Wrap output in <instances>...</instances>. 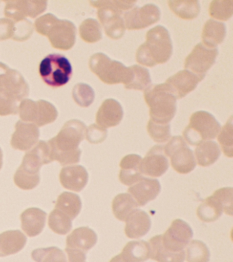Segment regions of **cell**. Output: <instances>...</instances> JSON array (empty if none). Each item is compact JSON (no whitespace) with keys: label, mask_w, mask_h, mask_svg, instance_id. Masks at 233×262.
<instances>
[{"label":"cell","mask_w":233,"mask_h":262,"mask_svg":"<svg viewBox=\"0 0 233 262\" xmlns=\"http://www.w3.org/2000/svg\"><path fill=\"white\" fill-rule=\"evenodd\" d=\"M87 126L78 120L68 121L56 137L48 141L51 159L62 166L73 165L80 161L81 150L79 145L84 139Z\"/></svg>","instance_id":"cell-1"},{"label":"cell","mask_w":233,"mask_h":262,"mask_svg":"<svg viewBox=\"0 0 233 262\" xmlns=\"http://www.w3.org/2000/svg\"><path fill=\"white\" fill-rule=\"evenodd\" d=\"M29 85L23 75L0 62V116L18 114L20 102L29 95Z\"/></svg>","instance_id":"cell-2"},{"label":"cell","mask_w":233,"mask_h":262,"mask_svg":"<svg viewBox=\"0 0 233 262\" xmlns=\"http://www.w3.org/2000/svg\"><path fill=\"white\" fill-rule=\"evenodd\" d=\"M173 49L168 31L163 26H155L147 32L146 41L138 47L136 61L149 67L162 64L171 58Z\"/></svg>","instance_id":"cell-3"},{"label":"cell","mask_w":233,"mask_h":262,"mask_svg":"<svg viewBox=\"0 0 233 262\" xmlns=\"http://www.w3.org/2000/svg\"><path fill=\"white\" fill-rule=\"evenodd\" d=\"M48 141H39L26 153L14 175V182L22 190L34 189L40 183V169L52 163Z\"/></svg>","instance_id":"cell-4"},{"label":"cell","mask_w":233,"mask_h":262,"mask_svg":"<svg viewBox=\"0 0 233 262\" xmlns=\"http://www.w3.org/2000/svg\"><path fill=\"white\" fill-rule=\"evenodd\" d=\"M34 26L38 34L48 37L54 48L67 51L74 46L77 30L70 20L58 19L49 13L37 18Z\"/></svg>","instance_id":"cell-5"},{"label":"cell","mask_w":233,"mask_h":262,"mask_svg":"<svg viewBox=\"0 0 233 262\" xmlns=\"http://www.w3.org/2000/svg\"><path fill=\"white\" fill-rule=\"evenodd\" d=\"M149 107L150 120L158 124H169L177 112V98L166 84L151 85L144 91Z\"/></svg>","instance_id":"cell-6"},{"label":"cell","mask_w":233,"mask_h":262,"mask_svg":"<svg viewBox=\"0 0 233 262\" xmlns=\"http://www.w3.org/2000/svg\"><path fill=\"white\" fill-rule=\"evenodd\" d=\"M93 7L98 8V18L105 30V34L114 40L121 38L126 28L123 14L132 8L131 1H91Z\"/></svg>","instance_id":"cell-7"},{"label":"cell","mask_w":233,"mask_h":262,"mask_svg":"<svg viewBox=\"0 0 233 262\" xmlns=\"http://www.w3.org/2000/svg\"><path fill=\"white\" fill-rule=\"evenodd\" d=\"M220 129V123L212 114L198 111L190 117L189 124L183 130V135L189 145H198L216 138Z\"/></svg>","instance_id":"cell-8"},{"label":"cell","mask_w":233,"mask_h":262,"mask_svg":"<svg viewBox=\"0 0 233 262\" xmlns=\"http://www.w3.org/2000/svg\"><path fill=\"white\" fill-rule=\"evenodd\" d=\"M89 68L100 80L108 85L122 83L125 85L131 76L130 67L112 60L102 53H95L89 59Z\"/></svg>","instance_id":"cell-9"},{"label":"cell","mask_w":233,"mask_h":262,"mask_svg":"<svg viewBox=\"0 0 233 262\" xmlns=\"http://www.w3.org/2000/svg\"><path fill=\"white\" fill-rule=\"evenodd\" d=\"M38 71L45 83L51 87L59 88L70 81L73 68L65 55L54 53L43 59Z\"/></svg>","instance_id":"cell-10"},{"label":"cell","mask_w":233,"mask_h":262,"mask_svg":"<svg viewBox=\"0 0 233 262\" xmlns=\"http://www.w3.org/2000/svg\"><path fill=\"white\" fill-rule=\"evenodd\" d=\"M18 114L22 121L32 123L37 127L55 122L58 116L56 108L50 102L44 100L34 101L28 98L20 102Z\"/></svg>","instance_id":"cell-11"},{"label":"cell","mask_w":233,"mask_h":262,"mask_svg":"<svg viewBox=\"0 0 233 262\" xmlns=\"http://www.w3.org/2000/svg\"><path fill=\"white\" fill-rule=\"evenodd\" d=\"M164 151L167 157L171 159L172 167L177 173L187 174L195 169V157L183 137H172L165 145Z\"/></svg>","instance_id":"cell-12"},{"label":"cell","mask_w":233,"mask_h":262,"mask_svg":"<svg viewBox=\"0 0 233 262\" xmlns=\"http://www.w3.org/2000/svg\"><path fill=\"white\" fill-rule=\"evenodd\" d=\"M192 237L193 231L189 224L177 219L172 222L169 228L161 235V242L163 247L169 251L179 253L184 251Z\"/></svg>","instance_id":"cell-13"},{"label":"cell","mask_w":233,"mask_h":262,"mask_svg":"<svg viewBox=\"0 0 233 262\" xmlns=\"http://www.w3.org/2000/svg\"><path fill=\"white\" fill-rule=\"evenodd\" d=\"M218 55L216 48H209L202 42L196 45L185 58L184 67L198 75H205L216 62Z\"/></svg>","instance_id":"cell-14"},{"label":"cell","mask_w":233,"mask_h":262,"mask_svg":"<svg viewBox=\"0 0 233 262\" xmlns=\"http://www.w3.org/2000/svg\"><path fill=\"white\" fill-rule=\"evenodd\" d=\"M160 18V10L153 4H146L140 8L136 6L123 14L124 25L129 30L146 28L158 22Z\"/></svg>","instance_id":"cell-15"},{"label":"cell","mask_w":233,"mask_h":262,"mask_svg":"<svg viewBox=\"0 0 233 262\" xmlns=\"http://www.w3.org/2000/svg\"><path fill=\"white\" fill-rule=\"evenodd\" d=\"M48 2L40 0H17L6 3L5 14L15 22L21 21L29 16L36 18L46 10Z\"/></svg>","instance_id":"cell-16"},{"label":"cell","mask_w":233,"mask_h":262,"mask_svg":"<svg viewBox=\"0 0 233 262\" xmlns=\"http://www.w3.org/2000/svg\"><path fill=\"white\" fill-rule=\"evenodd\" d=\"M204 77L205 75H198L187 70H183L171 76L165 83L177 99H181L194 91Z\"/></svg>","instance_id":"cell-17"},{"label":"cell","mask_w":233,"mask_h":262,"mask_svg":"<svg viewBox=\"0 0 233 262\" xmlns=\"http://www.w3.org/2000/svg\"><path fill=\"white\" fill-rule=\"evenodd\" d=\"M169 168V162L164 151V146L155 145L142 160L141 169L143 174L150 177H160Z\"/></svg>","instance_id":"cell-18"},{"label":"cell","mask_w":233,"mask_h":262,"mask_svg":"<svg viewBox=\"0 0 233 262\" xmlns=\"http://www.w3.org/2000/svg\"><path fill=\"white\" fill-rule=\"evenodd\" d=\"M39 136L40 131L35 124L19 120L15 124V130L12 135L11 145L18 150H30L38 143Z\"/></svg>","instance_id":"cell-19"},{"label":"cell","mask_w":233,"mask_h":262,"mask_svg":"<svg viewBox=\"0 0 233 262\" xmlns=\"http://www.w3.org/2000/svg\"><path fill=\"white\" fill-rule=\"evenodd\" d=\"M160 192L159 180L144 177L128 189L129 193L136 200L138 206H144L151 201L154 200Z\"/></svg>","instance_id":"cell-20"},{"label":"cell","mask_w":233,"mask_h":262,"mask_svg":"<svg viewBox=\"0 0 233 262\" xmlns=\"http://www.w3.org/2000/svg\"><path fill=\"white\" fill-rule=\"evenodd\" d=\"M121 104L113 98L104 100L96 114V122L103 128L118 126L123 118Z\"/></svg>","instance_id":"cell-21"},{"label":"cell","mask_w":233,"mask_h":262,"mask_svg":"<svg viewBox=\"0 0 233 262\" xmlns=\"http://www.w3.org/2000/svg\"><path fill=\"white\" fill-rule=\"evenodd\" d=\"M59 179L60 184L66 189L80 192L87 186L89 173L83 166H67L61 169Z\"/></svg>","instance_id":"cell-22"},{"label":"cell","mask_w":233,"mask_h":262,"mask_svg":"<svg viewBox=\"0 0 233 262\" xmlns=\"http://www.w3.org/2000/svg\"><path fill=\"white\" fill-rule=\"evenodd\" d=\"M142 160L140 155L135 154L122 158L120 163L119 173V180L122 184L131 186L144 178L141 169Z\"/></svg>","instance_id":"cell-23"},{"label":"cell","mask_w":233,"mask_h":262,"mask_svg":"<svg viewBox=\"0 0 233 262\" xmlns=\"http://www.w3.org/2000/svg\"><path fill=\"white\" fill-rule=\"evenodd\" d=\"M47 213L41 209L30 208L22 213V228L29 237L39 235L46 226Z\"/></svg>","instance_id":"cell-24"},{"label":"cell","mask_w":233,"mask_h":262,"mask_svg":"<svg viewBox=\"0 0 233 262\" xmlns=\"http://www.w3.org/2000/svg\"><path fill=\"white\" fill-rule=\"evenodd\" d=\"M66 241L67 249L87 253L97 243V235L89 227H81L74 229Z\"/></svg>","instance_id":"cell-25"},{"label":"cell","mask_w":233,"mask_h":262,"mask_svg":"<svg viewBox=\"0 0 233 262\" xmlns=\"http://www.w3.org/2000/svg\"><path fill=\"white\" fill-rule=\"evenodd\" d=\"M124 232L129 238H140L150 230L151 221L146 212L136 209L125 221Z\"/></svg>","instance_id":"cell-26"},{"label":"cell","mask_w":233,"mask_h":262,"mask_svg":"<svg viewBox=\"0 0 233 262\" xmlns=\"http://www.w3.org/2000/svg\"><path fill=\"white\" fill-rule=\"evenodd\" d=\"M150 258L157 262H183L185 259V252L179 253L169 251L163 247L161 235H155L149 239Z\"/></svg>","instance_id":"cell-27"},{"label":"cell","mask_w":233,"mask_h":262,"mask_svg":"<svg viewBox=\"0 0 233 262\" xmlns=\"http://www.w3.org/2000/svg\"><path fill=\"white\" fill-rule=\"evenodd\" d=\"M27 237L19 230H9L0 233V256H7L21 251Z\"/></svg>","instance_id":"cell-28"},{"label":"cell","mask_w":233,"mask_h":262,"mask_svg":"<svg viewBox=\"0 0 233 262\" xmlns=\"http://www.w3.org/2000/svg\"><path fill=\"white\" fill-rule=\"evenodd\" d=\"M226 34L224 23L208 19L204 25L202 32V43L209 48H216L224 41Z\"/></svg>","instance_id":"cell-29"},{"label":"cell","mask_w":233,"mask_h":262,"mask_svg":"<svg viewBox=\"0 0 233 262\" xmlns=\"http://www.w3.org/2000/svg\"><path fill=\"white\" fill-rule=\"evenodd\" d=\"M119 255L124 262H144L150 258V247L144 241H131Z\"/></svg>","instance_id":"cell-30"},{"label":"cell","mask_w":233,"mask_h":262,"mask_svg":"<svg viewBox=\"0 0 233 262\" xmlns=\"http://www.w3.org/2000/svg\"><path fill=\"white\" fill-rule=\"evenodd\" d=\"M221 155L218 143L213 141H203L195 149L197 163L201 167H208L214 165Z\"/></svg>","instance_id":"cell-31"},{"label":"cell","mask_w":233,"mask_h":262,"mask_svg":"<svg viewBox=\"0 0 233 262\" xmlns=\"http://www.w3.org/2000/svg\"><path fill=\"white\" fill-rule=\"evenodd\" d=\"M81 206L82 204L78 194L63 192L58 196L55 209L61 211L73 221L80 213Z\"/></svg>","instance_id":"cell-32"},{"label":"cell","mask_w":233,"mask_h":262,"mask_svg":"<svg viewBox=\"0 0 233 262\" xmlns=\"http://www.w3.org/2000/svg\"><path fill=\"white\" fill-rule=\"evenodd\" d=\"M138 207L136 200L130 193L118 194L112 201V208L114 216L121 221H125Z\"/></svg>","instance_id":"cell-33"},{"label":"cell","mask_w":233,"mask_h":262,"mask_svg":"<svg viewBox=\"0 0 233 262\" xmlns=\"http://www.w3.org/2000/svg\"><path fill=\"white\" fill-rule=\"evenodd\" d=\"M224 212L220 202L214 195L208 196L198 206L197 216L200 220L205 223L214 222L218 220Z\"/></svg>","instance_id":"cell-34"},{"label":"cell","mask_w":233,"mask_h":262,"mask_svg":"<svg viewBox=\"0 0 233 262\" xmlns=\"http://www.w3.org/2000/svg\"><path fill=\"white\" fill-rule=\"evenodd\" d=\"M167 4L172 11L183 19H194L197 17L200 12L199 2L196 0H171Z\"/></svg>","instance_id":"cell-35"},{"label":"cell","mask_w":233,"mask_h":262,"mask_svg":"<svg viewBox=\"0 0 233 262\" xmlns=\"http://www.w3.org/2000/svg\"><path fill=\"white\" fill-rule=\"evenodd\" d=\"M131 76L124 88L128 90L144 91L151 85V78L149 70L141 66L134 65L130 67Z\"/></svg>","instance_id":"cell-36"},{"label":"cell","mask_w":233,"mask_h":262,"mask_svg":"<svg viewBox=\"0 0 233 262\" xmlns=\"http://www.w3.org/2000/svg\"><path fill=\"white\" fill-rule=\"evenodd\" d=\"M49 227L59 235H66L72 229V220L61 211L54 209L48 219Z\"/></svg>","instance_id":"cell-37"},{"label":"cell","mask_w":233,"mask_h":262,"mask_svg":"<svg viewBox=\"0 0 233 262\" xmlns=\"http://www.w3.org/2000/svg\"><path fill=\"white\" fill-rule=\"evenodd\" d=\"M79 35L83 41L95 43L102 38L101 25L94 18H87L81 23L79 28Z\"/></svg>","instance_id":"cell-38"},{"label":"cell","mask_w":233,"mask_h":262,"mask_svg":"<svg viewBox=\"0 0 233 262\" xmlns=\"http://www.w3.org/2000/svg\"><path fill=\"white\" fill-rule=\"evenodd\" d=\"M186 259L187 262L209 261L210 252L207 246L201 241H192L187 246Z\"/></svg>","instance_id":"cell-39"},{"label":"cell","mask_w":233,"mask_h":262,"mask_svg":"<svg viewBox=\"0 0 233 262\" xmlns=\"http://www.w3.org/2000/svg\"><path fill=\"white\" fill-rule=\"evenodd\" d=\"M209 15L217 20L226 21L230 19L233 14L232 0H214L208 8Z\"/></svg>","instance_id":"cell-40"},{"label":"cell","mask_w":233,"mask_h":262,"mask_svg":"<svg viewBox=\"0 0 233 262\" xmlns=\"http://www.w3.org/2000/svg\"><path fill=\"white\" fill-rule=\"evenodd\" d=\"M73 99L81 107H89L95 100V94L93 88L87 83H79L73 88Z\"/></svg>","instance_id":"cell-41"},{"label":"cell","mask_w":233,"mask_h":262,"mask_svg":"<svg viewBox=\"0 0 233 262\" xmlns=\"http://www.w3.org/2000/svg\"><path fill=\"white\" fill-rule=\"evenodd\" d=\"M218 140L224 155L228 158L233 157L232 116H230L226 124L220 129Z\"/></svg>","instance_id":"cell-42"},{"label":"cell","mask_w":233,"mask_h":262,"mask_svg":"<svg viewBox=\"0 0 233 262\" xmlns=\"http://www.w3.org/2000/svg\"><path fill=\"white\" fill-rule=\"evenodd\" d=\"M147 131L151 138L156 143L167 142L171 137L170 124H158L151 120L147 124Z\"/></svg>","instance_id":"cell-43"},{"label":"cell","mask_w":233,"mask_h":262,"mask_svg":"<svg viewBox=\"0 0 233 262\" xmlns=\"http://www.w3.org/2000/svg\"><path fill=\"white\" fill-rule=\"evenodd\" d=\"M213 195L222 204L225 214L232 216L233 188L232 187L220 188L216 190Z\"/></svg>","instance_id":"cell-44"},{"label":"cell","mask_w":233,"mask_h":262,"mask_svg":"<svg viewBox=\"0 0 233 262\" xmlns=\"http://www.w3.org/2000/svg\"><path fill=\"white\" fill-rule=\"evenodd\" d=\"M108 131L97 124L90 125L86 130L85 137L89 143L98 144L103 142L107 138Z\"/></svg>","instance_id":"cell-45"},{"label":"cell","mask_w":233,"mask_h":262,"mask_svg":"<svg viewBox=\"0 0 233 262\" xmlns=\"http://www.w3.org/2000/svg\"><path fill=\"white\" fill-rule=\"evenodd\" d=\"M16 23V31L13 40L25 41L32 36L34 31V26L29 20L24 19Z\"/></svg>","instance_id":"cell-46"},{"label":"cell","mask_w":233,"mask_h":262,"mask_svg":"<svg viewBox=\"0 0 233 262\" xmlns=\"http://www.w3.org/2000/svg\"><path fill=\"white\" fill-rule=\"evenodd\" d=\"M16 31V23L10 18H0V40L13 39Z\"/></svg>","instance_id":"cell-47"},{"label":"cell","mask_w":233,"mask_h":262,"mask_svg":"<svg viewBox=\"0 0 233 262\" xmlns=\"http://www.w3.org/2000/svg\"><path fill=\"white\" fill-rule=\"evenodd\" d=\"M110 262H124L123 260L122 259L121 257H120V255H118L115 256V257L112 258L111 260H110Z\"/></svg>","instance_id":"cell-48"},{"label":"cell","mask_w":233,"mask_h":262,"mask_svg":"<svg viewBox=\"0 0 233 262\" xmlns=\"http://www.w3.org/2000/svg\"><path fill=\"white\" fill-rule=\"evenodd\" d=\"M3 150H2L1 148H0V170H1L2 167H3Z\"/></svg>","instance_id":"cell-49"}]
</instances>
